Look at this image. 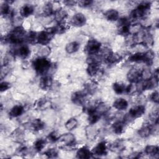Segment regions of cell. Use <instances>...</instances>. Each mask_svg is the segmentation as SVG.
Instances as JSON below:
<instances>
[{
  "label": "cell",
  "instance_id": "1",
  "mask_svg": "<svg viewBox=\"0 0 159 159\" xmlns=\"http://www.w3.org/2000/svg\"><path fill=\"white\" fill-rule=\"evenodd\" d=\"M25 31L22 26H17L5 37V41L11 44H20L25 40Z\"/></svg>",
  "mask_w": 159,
  "mask_h": 159
},
{
  "label": "cell",
  "instance_id": "2",
  "mask_svg": "<svg viewBox=\"0 0 159 159\" xmlns=\"http://www.w3.org/2000/svg\"><path fill=\"white\" fill-rule=\"evenodd\" d=\"M32 66L37 73L45 75L50 68L51 63L50 61L45 57H39L33 61Z\"/></svg>",
  "mask_w": 159,
  "mask_h": 159
},
{
  "label": "cell",
  "instance_id": "3",
  "mask_svg": "<svg viewBox=\"0 0 159 159\" xmlns=\"http://www.w3.org/2000/svg\"><path fill=\"white\" fill-rule=\"evenodd\" d=\"M151 7L150 1H142L130 12V17L132 19H137L144 17L147 15Z\"/></svg>",
  "mask_w": 159,
  "mask_h": 159
},
{
  "label": "cell",
  "instance_id": "4",
  "mask_svg": "<svg viewBox=\"0 0 159 159\" xmlns=\"http://www.w3.org/2000/svg\"><path fill=\"white\" fill-rule=\"evenodd\" d=\"M153 58V53L151 51L146 52H137L131 55L129 60L130 62L134 63H145L147 65H150L152 63Z\"/></svg>",
  "mask_w": 159,
  "mask_h": 159
},
{
  "label": "cell",
  "instance_id": "5",
  "mask_svg": "<svg viewBox=\"0 0 159 159\" xmlns=\"http://www.w3.org/2000/svg\"><path fill=\"white\" fill-rule=\"evenodd\" d=\"M56 34L55 27H50L46 30L40 31L37 34L36 42L40 45H47L50 41L52 37Z\"/></svg>",
  "mask_w": 159,
  "mask_h": 159
},
{
  "label": "cell",
  "instance_id": "6",
  "mask_svg": "<svg viewBox=\"0 0 159 159\" xmlns=\"http://www.w3.org/2000/svg\"><path fill=\"white\" fill-rule=\"evenodd\" d=\"M101 49V43L96 39H90L88 41L84 47L85 52L89 55H94L99 53Z\"/></svg>",
  "mask_w": 159,
  "mask_h": 159
},
{
  "label": "cell",
  "instance_id": "7",
  "mask_svg": "<svg viewBox=\"0 0 159 159\" xmlns=\"http://www.w3.org/2000/svg\"><path fill=\"white\" fill-rule=\"evenodd\" d=\"M118 33L122 35H127L130 34V22L127 17H121L117 20Z\"/></svg>",
  "mask_w": 159,
  "mask_h": 159
},
{
  "label": "cell",
  "instance_id": "8",
  "mask_svg": "<svg viewBox=\"0 0 159 159\" xmlns=\"http://www.w3.org/2000/svg\"><path fill=\"white\" fill-rule=\"evenodd\" d=\"M142 71L143 70H140L137 68H131L127 75V78L130 83H137L142 80Z\"/></svg>",
  "mask_w": 159,
  "mask_h": 159
},
{
  "label": "cell",
  "instance_id": "9",
  "mask_svg": "<svg viewBox=\"0 0 159 159\" xmlns=\"http://www.w3.org/2000/svg\"><path fill=\"white\" fill-rule=\"evenodd\" d=\"M88 67L86 69L88 74L91 76H95L99 70V62L93 57H89L87 60Z\"/></svg>",
  "mask_w": 159,
  "mask_h": 159
},
{
  "label": "cell",
  "instance_id": "10",
  "mask_svg": "<svg viewBox=\"0 0 159 159\" xmlns=\"http://www.w3.org/2000/svg\"><path fill=\"white\" fill-rule=\"evenodd\" d=\"M145 112V107L143 105H137L130 109L127 114L128 119H135L142 117Z\"/></svg>",
  "mask_w": 159,
  "mask_h": 159
},
{
  "label": "cell",
  "instance_id": "11",
  "mask_svg": "<svg viewBox=\"0 0 159 159\" xmlns=\"http://www.w3.org/2000/svg\"><path fill=\"white\" fill-rule=\"evenodd\" d=\"M93 155L101 157L106 155L107 153V146L105 141L99 142L92 150Z\"/></svg>",
  "mask_w": 159,
  "mask_h": 159
},
{
  "label": "cell",
  "instance_id": "12",
  "mask_svg": "<svg viewBox=\"0 0 159 159\" xmlns=\"http://www.w3.org/2000/svg\"><path fill=\"white\" fill-rule=\"evenodd\" d=\"M86 23V18L81 12H77L73 16L70 20V24L75 27H82Z\"/></svg>",
  "mask_w": 159,
  "mask_h": 159
},
{
  "label": "cell",
  "instance_id": "13",
  "mask_svg": "<svg viewBox=\"0 0 159 159\" xmlns=\"http://www.w3.org/2000/svg\"><path fill=\"white\" fill-rule=\"evenodd\" d=\"M75 137L71 133H66L60 136L58 139V142L62 143L65 146H71L75 143Z\"/></svg>",
  "mask_w": 159,
  "mask_h": 159
},
{
  "label": "cell",
  "instance_id": "14",
  "mask_svg": "<svg viewBox=\"0 0 159 159\" xmlns=\"http://www.w3.org/2000/svg\"><path fill=\"white\" fill-rule=\"evenodd\" d=\"M53 80L51 76L43 75L39 81V87L43 90H48L52 86Z\"/></svg>",
  "mask_w": 159,
  "mask_h": 159
},
{
  "label": "cell",
  "instance_id": "15",
  "mask_svg": "<svg viewBox=\"0 0 159 159\" xmlns=\"http://www.w3.org/2000/svg\"><path fill=\"white\" fill-rule=\"evenodd\" d=\"M85 94L82 91H76L71 94V101L76 105H82L84 102L85 100Z\"/></svg>",
  "mask_w": 159,
  "mask_h": 159
},
{
  "label": "cell",
  "instance_id": "16",
  "mask_svg": "<svg viewBox=\"0 0 159 159\" xmlns=\"http://www.w3.org/2000/svg\"><path fill=\"white\" fill-rule=\"evenodd\" d=\"M34 12V7L32 4H24L19 10L20 15L24 18L28 17L31 16Z\"/></svg>",
  "mask_w": 159,
  "mask_h": 159
},
{
  "label": "cell",
  "instance_id": "17",
  "mask_svg": "<svg viewBox=\"0 0 159 159\" xmlns=\"http://www.w3.org/2000/svg\"><path fill=\"white\" fill-rule=\"evenodd\" d=\"M16 54L22 59L27 58L30 54V50L27 45H22L16 51Z\"/></svg>",
  "mask_w": 159,
  "mask_h": 159
},
{
  "label": "cell",
  "instance_id": "18",
  "mask_svg": "<svg viewBox=\"0 0 159 159\" xmlns=\"http://www.w3.org/2000/svg\"><path fill=\"white\" fill-rule=\"evenodd\" d=\"M104 16L106 19L111 22L116 21L119 19V12L114 9H110L107 10L104 13Z\"/></svg>",
  "mask_w": 159,
  "mask_h": 159
},
{
  "label": "cell",
  "instance_id": "19",
  "mask_svg": "<svg viewBox=\"0 0 159 159\" xmlns=\"http://www.w3.org/2000/svg\"><path fill=\"white\" fill-rule=\"evenodd\" d=\"M76 158H91L93 156V153L91 150L86 147H83L79 148L76 152Z\"/></svg>",
  "mask_w": 159,
  "mask_h": 159
},
{
  "label": "cell",
  "instance_id": "20",
  "mask_svg": "<svg viewBox=\"0 0 159 159\" xmlns=\"http://www.w3.org/2000/svg\"><path fill=\"white\" fill-rule=\"evenodd\" d=\"M128 101L122 98L116 99L113 102V107L119 111L125 110L128 107Z\"/></svg>",
  "mask_w": 159,
  "mask_h": 159
},
{
  "label": "cell",
  "instance_id": "21",
  "mask_svg": "<svg viewBox=\"0 0 159 159\" xmlns=\"http://www.w3.org/2000/svg\"><path fill=\"white\" fill-rule=\"evenodd\" d=\"M152 126L148 124L143 125L139 130L138 134L142 138H147L149 137L152 132Z\"/></svg>",
  "mask_w": 159,
  "mask_h": 159
},
{
  "label": "cell",
  "instance_id": "22",
  "mask_svg": "<svg viewBox=\"0 0 159 159\" xmlns=\"http://www.w3.org/2000/svg\"><path fill=\"white\" fill-rule=\"evenodd\" d=\"M112 129L113 132L117 134V135H120L121 134H122L125 129V122L124 121H121V120H118L115 122L112 125Z\"/></svg>",
  "mask_w": 159,
  "mask_h": 159
},
{
  "label": "cell",
  "instance_id": "23",
  "mask_svg": "<svg viewBox=\"0 0 159 159\" xmlns=\"http://www.w3.org/2000/svg\"><path fill=\"white\" fill-rule=\"evenodd\" d=\"M24 111V108L22 105H15L11 109L9 112V115L11 117H17L22 114Z\"/></svg>",
  "mask_w": 159,
  "mask_h": 159
},
{
  "label": "cell",
  "instance_id": "24",
  "mask_svg": "<svg viewBox=\"0 0 159 159\" xmlns=\"http://www.w3.org/2000/svg\"><path fill=\"white\" fill-rule=\"evenodd\" d=\"M80 47V43L76 41H73L68 43L65 46V51L69 53L72 54L76 52Z\"/></svg>",
  "mask_w": 159,
  "mask_h": 159
},
{
  "label": "cell",
  "instance_id": "25",
  "mask_svg": "<svg viewBox=\"0 0 159 159\" xmlns=\"http://www.w3.org/2000/svg\"><path fill=\"white\" fill-rule=\"evenodd\" d=\"M53 14H54L55 19L57 21L58 23L63 22V21L68 16V14H67L66 11L61 8L55 11V12Z\"/></svg>",
  "mask_w": 159,
  "mask_h": 159
},
{
  "label": "cell",
  "instance_id": "26",
  "mask_svg": "<svg viewBox=\"0 0 159 159\" xmlns=\"http://www.w3.org/2000/svg\"><path fill=\"white\" fill-rule=\"evenodd\" d=\"M144 152L147 155H149L151 157H155V155L158 154L159 147L157 145H148L145 147Z\"/></svg>",
  "mask_w": 159,
  "mask_h": 159
},
{
  "label": "cell",
  "instance_id": "27",
  "mask_svg": "<svg viewBox=\"0 0 159 159\" xmlns=\"http://www.w3.org/2000/svg\"><path fill=\"white\" fill-rule=\"evenodd\" d=\"M45 127V124L39 119H36L30 123V127L34 131L37 132L42 130Z\"/></svg>",
  "mask_w": 159,
  "mask_h": 159
},
{
  "label": "cell",
  "instance_id": "28",
  "mask_svg": "<svg viewBox=\"0 0 159 159\" xmlns=\"http://www.w3.org/2000/svg\"><path fill=\"white\" fill-rule=\"evenodd\" d=\"M0 9H1V14L2 16L10 17L13 14H12L13 11L11 10L10 4L7 1L1 4Z\"/></svg>",
  "mask_w": 159,
  "mask_h": 159
},
{
  "label": "cell",
  "instance_id": "29",
  "mask_svg": "<svg viewBox=\"0 0 159 159\" xmlns=\"http://www.w3.org/2000/svg\"><path fill=\"white\" fill-rule=\"evenodd\" d=\"M88 123L91 125L96 124L99 120L101 117V115L97 113L96 112V110L88 112Z\"/></svg>",
  "mask_w": 159,
  "mask_h": 159
},
{
  "label": "cell",
  "instance_id": "30",
  "mask_svg": "<svg viewBox=\"0 0 159 159\" xmlns=\"http://www.w3.org/2000/svg\"><path fill=\"white\" fill-rule=\"evenodd\" d=\"M78 120L76 118L71 117L65 122V127L68 131H71L76 128L78 126Z\"/></svg>",
  "mask_w": 159,
  "mask_h": 159
},
{
  "label": "cell",
  "instance_id": "31",
  "mask_svg": "<svg viewBox=\"0 0 159 159\" xmlns=\"http://www.w3.org/2000/svg\"><path fill=\"white\" fill-rule=\"evenodd\" d=\"M125 86L120 82H116L112 84V89L117 94H121L125 93Z\"/></svg>",
  "mask_w": 159,
  "mask_h": 159
},
{
  "label": "cell",
  "instance_id": "32",
  "mask_svg": "<svg viewBox=\"0 0 159 159\" xmlns=\"http://www.w3.org/2000/svg\"><path fill=\"white\" fill-rule=\"evenodd\" d=\"M43 14L45 16H49L54 14L55 11L53 9V4L51 2H47L45 4L42 8Z\"/></svg>",
  "mask_w": 159,
  "mask_h": 159
},
{
  "label": "cell",
  "instance_id": "33",
  "mask_svg": "<svg viewBox=\"0 0 159 159\" xmlns=\"http://www.w3.org/2000/svg\"><path fill=\"white\" fill-rule=\"evenodd\" d=\"M47 140L44 139H39L34 143V148L37 152L41 151L45 146Z\"/></svg>",
  "mask_w": 159,
  "mask_h": 159
},
{
  "label": "cell",
  "instance_id": "34",
  "mask_svg": "<svg viewBox=\"0 0 159 159\" xmlns=\"http://www.w3.org/2000/svg\"><path fill=\"white\" fill-rule=\"evenodd\" d=\"M110 148L114 152H120L123 150L124 146L120 141H116L111 145Z\"/></svg>",
  "mask_w": 159,
  "mask_h": 159
},
{
  "label": "cell",
  "instance_id": "35",
  "mask_svg": "<svg viewBox=\"0 0 159 159\" xmlns=\"http://www.w3.org/2000/svg\"><path fill=\"white\" fill-rule=\"evenodd\" d=\"M37 34L34 31H30L25 36L26 40L29 43L35 42L37 40Z\"/></svg>",
  "mask_w": 159,
  "mask_h": 159
},
{
  "label": "cell",
  "instance_id": "36",
  "mask_svg": "<svg viewBox=\"0 0 159 159\" xmlns=\"http://www.w3.org/2000/svg\"><path fill=\"white\" fill-rule=\"evenodd\" d=\"M56 34H62L66 31L67 27L63 22H60L57 24V25L55 26Z\"/></svg>",
  "mask_w": 159,
  "mask_h": 159
},
{
  "label": "cell",
  "instance_id": "37",
  "mask_svg": "<svg viewBox=\"0 0 159 159\" xmlns=\"http://www.w3.org/2000/svg\"><path fill=\"white\" fill-rule=\"evenodd\" d=\"M86 88L89 93H93L97 88V84L94 81H90L86 84Z\"/></svg>",
  "mask_w": 159,
  "mask_h": 159
},
{
  "label": "cell",
  "instance_id": "38",
  "mask_svg": "<svg viewBox=\"0 0 159 159\" xmlns=\"http://www.w3.org/2000/svg\"><path fill=\"white\" fill-rule=\"evenodd\" d=\"M44 154L48 158H54L57 157L58 152L55 148H49L44 152Z\"/></svg>",
  "mask_w": 159,
  "mask_h": 159
},
{
  "label": "cell",
  "instance_id": "39",
  "mask_svg": "<svg viewBox=\"0 0 159 159\" xmlns=\"http://www.w3.org/2000/svg\"><path fill=\"white\" fill-rule=\"evenodd\" d=\"M150 100L156 104H158L159 102V93L157 91H154L149 96Z\"/></svg>",
  "mask_w": 159,
  "mask_h": 159
},
{
  "label": "cell",
  "instance_id": "40",
  "mask_svg": "<svg viewBox=\"0 0 159 159\" xmlns=\"http://www.w3.org/2000/svg\"><path fill=\"white\" fill-rule=\"evenodd\" d=\"M77 3L80 7L86 8L91 6L93 4V1L90 0H84V1H80L77 2Z\"/></svg>",
  "mask_w": 159,
  "mask_h": 159
},
{
  "label": "cell",
  "instance_id": "41",
  "mask_svg": "<svg viewBox=\"0 0 159 159\" xmlns=\"http://www.w3.org/2000/svg\"><path fill=\"white\" fill-rule=\"evenodd\" d=\"M58 137H59L57 135V132L53 131V132H52L51 133H50L48 134L47 140H49L51 142H57L58 140Z\"/></svg>",
  "mask_w": 159,
  "mask_h": 159
},
{
  "label": "cell",
  "instance_id": "42",
  "mask_svg": "<svg viewBox=\"0 0 159 159\" xmlns=\"http://www.w3.org/2000/svg\"><path fill=\"white\" fill-rule=\"evenodd\" d=\"M11 87L10 83L7 81H1L0 84V91L1 92H4L5 91H7Z\"/></svg>",
  "mask_w": 159,
  "mask_h": 159
},
{
  "label": "cell",
  "instance_id": "43",
  "mask_svg": "<svg viewBox=\"0 0 159 159\" xmlns=\"http://www.w3.org/2000/svg\"><path fill=\"white\" fill-rule=\"evenodd\" d=\"M141 153L140 152H134L133 153L131 154L130 156H129V158H140V155H141Z\"/></svg>",
  "mask_w": 159,
  "mask_h": 159
},
{
  "label": "cell",
  "instance_id": "44",
  "mask_svg": "<svg viewBox=\"0 0 159 159\" xmlns=\"http://www.w3.org/2000/svg\"><path fill=\"white\" fill-rule=\"evenodd\" d=\"M63 2L64 4H66V6H74L75 4L77 3V2L73 1H64Z\"/></svg>",
  "mask_w": 159,
  "mask_h": 159
}]
</instances>
